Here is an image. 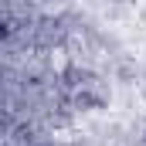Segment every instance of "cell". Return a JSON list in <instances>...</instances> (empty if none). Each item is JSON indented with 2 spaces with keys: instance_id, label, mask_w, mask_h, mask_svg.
<instances>
[{
  "instance_id": "cell-2",
  "label": "cell",
  "mask_w": 146,
  "mask_h": 146,
  "mask_svg": "<svg viewBox=\"0 0 146 146\" xmlns=\"http://www.w3.org/2000/svg\"><path fill=\"white\" fill-rule=\"evenodd\" d=\"M143 136H146V133H143Z\"/></svg>"
},
{
  "instance_id": "cell-1",
  "label": "cell",
  "mask_w": 146,
  "mask_h": 146,
  "mask_svg": "<svg viewBox=\"0 0 146 146\" xmlns=\"http://www.w3.org/2000/svg\"><path fill=\"white\" fill-rule=\"evenodd\" d=\"M58 146H82V143H58Z\"/></svg>"
}]
</instances>
